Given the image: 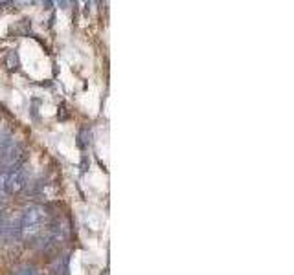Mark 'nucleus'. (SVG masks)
<instances>
[{"instance_id": "1", "label": "nucleus", "mask_w": 294, "mask_h": 275, "mask_svg": "<svg viewBox=\"0 0 294 275\" xmlns=\"http://www.w3.org/2000/svg\"><path fill=\"white\" fill-rule=\"evenodd\" d=\"M46 226H48V213H46V207L30 206L26 211L22 213L19 231H21V237L24 238V240H35V238L46 229Z\"/></svg>"}, {"instance_id": "2", "label": "nucleus", "mask_w": 294, "mask_h": 275, "mask_svg": "<svg viewBox=\"0 0 294 275\" xmlns=\"http://www.w3.org/2000/svg\"><path fill=\"white\" fill-rule=\"evenodd\" d=\"M28 184H30V169L26 165H19L11 173H8V195L21 193L22 189H26Z\"/></svg>"}, {"instance_id": "3", "label": "nucleus", "mask_w": 294, "mask_h": 275, "mask_svg": "<svg viewBox=\"0 0 294 275\" xmlns=\"http://www.w3.org/2000/svg\"><path fill=\"white\" fill-rule=\"evenodd\" d=\"M70 270V257L68 255H61L54 260L52 264V275H68Z\"/></svg>"}, {"instance_id": "4", "label": "nucleus", "mask_w": 294, "mask_h": 275, "mask_svg": "<svg viewBox=\"0 0 294 275\" xmlns=\"http://www.w3.org/2000/svg\"><path fill=\"white\" fill-rule=\"evenodd\" d=\"M8 66L11 70L19 68V55H17V52H10V55H8Z\"/></svg>"}, {"instance_id": "5", "label": "nucleus", "mask_w": 294, "mask_h": 275, "mask_svg": "<svg viewBox=\"0 0 294 275\" xmlns=\"http://www.w3.org/2000/svg\"><path fill=\"white\" fill-rule=\"evenodd\" d=\"M13 275H41L35 268H30V266H26V268H21L19 271H15Z\"/></svg>"}]
</instances>
